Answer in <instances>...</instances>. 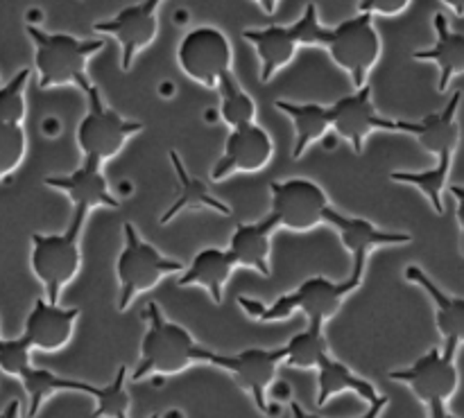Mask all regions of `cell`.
<instances>
[{
	"label": "cell",
	"mask_w": 464,
	"mask_h": 418,
	"mask_svg": "<svg viewBox=\"0 0 464 418\" xmlns=\"http://www.w3.org/2000/svg\"><path fill=\"white\" fill-rule=\"evenodd\" d=\"M218 90H220V116L227 125L234 127L247 125L254 122L256 116V102L252 95L238 84L234 72H227L220 81H218Z\"/></svg>",
	"instance_id": "29"
},
{
	"label": "cell",
	"mask_w": 464,
	"mask_h": 418,
	"mask_svg": "<svg viewBox=\"0 0 464 418\" xmlns=\"http://www.w3.org/2000/svg\"><path fill=\"white\" fill-rule=\"evenodd\" d=\"M30 344L21 337L14 339H3L0 337V369L5 371L7 375H14L16 378L30 362Z\"/></svg>",
	"instance_id": "34"
},
{
	"label": "cell",
	"mask_w": 464,
	"mask_h": 418,
	"mask_svg": "<svg viewBox=\"0 0 464 418\" xmlns=\"http://www.w3.org/2000/svg\"><path fill=\"white\" fill-rule=\"evenodd\" d=\"M145 315H148V333L140 342V362L131 374V380L148 378V375H175L198 362L211 365L213 351L199 347L184 326L168 321L157 303H150Z\"/></svg>",
	"instance_id": "2"
},
{
	"label": "cell",
	"mask_w": 464,
	"mask_h": 418,
	"mask_svg": "<svg viewBox=\"0 0 464 418\" xmlns=\"http://www.w3.org/2000/svg\"><path fill=\"white\" fill-rule=\"evenodd\" d=\"M168 158H170L172 172L177 175L179 193H177V199L170 204V208H168V211L159 217V222H161V224L172 222L177 215H179V213H184L186 208H195V211H198V208H207V211L220 213V215H225V217L231 215L229 204H225L222 199H218L216 195L207 188V184H204V181H199L198 176L190 175L188 167H186V163L181 161V157L175 152V149H170V152H168Z\"/></svg>",
	"instance_id": "24"
},
{
	"label": "cell",
	"mask_w": 464,
	"mask_h": 418,
	"mask_svg": "<svg viewBox=\"0 0 464 418\" xmlns=\"http://www.w3.org/2000/svg\"><path fill=\"white\" fill-rule=\"evenodd\" d=\"M326 224L335 229L340 242L344 244L353 258V265H367L370 252L376 247H390V244L412 242V235L399 233V231H385L372 224L365 217H349L338 213L335 208L326 211Z\"/></svg>",
	"instance_id": "18"
},
{
	"label": "cell",
	"mask_w": 464,
	"mask_h": 418,
	"mask_svg": "<svg viewBox=\"0 0 464 418\" xmlns=\"http://www.w3.org/2000/svg\"><path fill=\"white\" fill-rule=\"evenodd\" d=\"M279 229L275 217L267 213V217L254 222V224H238L231 235L229 253L234 258L236 267H249L261 276H270V252L272 235Z\"/></svg>",
	"instance_id": "20"
},
{
	"label": "cell",
	"mask_w": 464,
	"mask_h": 418,
	"mask_svg": "<svg viewBox=\"0 0 464 418\" xmlns=\"http://www.w3.org/2000/svg\"><path fill=\"white\" fill-rule=\"evenodd\" d=\"M272 154H275V145L261 125L247 122V125L234 127L227 136L225 152L211 172L213 181H222L236 172H249V175L261 172L272 161Z\"/></svg>",
	"instance_id": "15"
},
{
	"label": "cell",
	"mask_w": 464,
	"mask_h": 418,
	"mask_svg": "<svg viewBox=\"0 0 464 418\" xmlns=\"http://www.w3.org/2000/svg\"><path fill=\"white\" fill-rule=\"evenodd\" d=\"M159 5L161 0H140V3L122 7L116 16L98 21L93 25L100 34H109L121 43V66L130 71L134 57L148 48L159 34Z\"/></svg>",
	"instance_id": "14"
},
{
	"label": "cell",
	"mask_w": 464,
	"mask_h": 418,
	"mask_svg": "<svg viewBox=\"0 0 464 418\" xmlns=\"http://www.w3.org/2000/svg\"><path fill=\"white\" fill-rule=\"evenodd\" d=\"M285 348H245V351L236 353V356H220L213 353L211 365L220 366V369L229 371L231 378L236 380L240 389L249 394L256 403L258 410L263 414L270 412L267 405V387L275 383L276 369L284 365Z\"/></svg>",
	"instance_id": "13"
},
{
	"label": "cell",
	"mask_w": 464,
	"mask_h": 418,
	"mask_svg": "<svg viewBox=\"0 0 464 418\" xmlns=\"http://www.w3.org/2000/svg\"><path fill=\"white\" fill-rule=\"evenodd\" d=\"M0 418H21V401H9V405L0 412Z\"/></svg>",
	"instance_id": "38"
},
{
	"label": "cell",
	"mask_w": 464,
	"mask_h": 418,
	"mask_svg": "<svg viewBox=\"0 0 464 418\" xmlns=\"http://www.w3.org/2000/svg\"><path fill=\"white\" fill-rule=\"evenodd\" d=\"M0 84H3V81H0Z\"/></svg>",
	"instance_id": "44"
},
{
	"label": "cell",
	"mask_w": 464,
	"mask_h": 418,
	"mask_svg": "<svg viewBox=\"0 0 464 418\" xmlns=\"http://www.w3.org/2000/svg\"><path fill=\"white\" fill-rule=\"evenodd\" d=\"M25 32L34 43V66L41 89L80 86L86 93L93 86L86 68L91 57L104 48L102 39L84 41L62 32H45L36 25H25Z\"/></svg>",
	"instance_id": "3"
},
{
	"label": "cell",
	"mask_w": 464,
	"mask_h": 418,
	"mask_svg": "<svg viewBox=\"0 0 464 418\" xmlns=\"http://www.w3.org/2000/svg\"><path fill=\"white\" fill-rule=\"evenodd\" d=\"M284 348V365L290 369H317L322 357L329 356L324 330H322V324H315V321H308L306 328L295 335Z\"/></svg>",
	"instance_id": "28"
},
{
	"label": "cell",
	"mask_w": 464,
	"mask_h": 418,
	"mask_svg": "<svg viewBox=\"0 0 464 418\" xmlns=\"http://www.w3.org/2000/svg\"><path fill=\"white\" fill-rule=\"evenodd\" d=\"M272 208L270 215L275 217L279 229L306 233L315 226L326 224V211H329V197L324 188L311 179H285L272 181Z\"/></svg>",
	"instance_id": "10"
},
{
	"label": "cell",
	"mask_w": 464,
	"mask_h": 418,
	"mask_svg": "<svg viewBox=\"0 0 464 418\" xmlns=\"http://www.w3.org/2000/svg\"><path fill=\"white\" fill-rule=\"evenodd\" d=\"M122 235H125V247L116 262V276L121 283V294H118L121 312L127 310L139 294L157 288L163 279L186 270L179 261L163 256L157 247L145 242L131 222H125Z\"/></svg>",
	"instance_id": "6"
},
{
	"label": "cell",
	"mask_w": 464,
	"mask_h": 418,
	"mask_svg": "<svg viewBox=\"0 0 464 418\" xmlns=\"http://www.w3.org/2000/svg\"><path fill=\"white\" fill-rule=\"evenodd\" d=\"M460 102L462 90H456L442 111L429 113L424 120H420V129L415 134L421 147L435 154L438 163L442 166H453V157L460 145V122H458Z\"/></svg>",
	"instance_id": "19"
},
{
	"label": "cell",
	"mask_w": 464,
	"mask_h": 418,
	"mask_svg": "<svg viewBox=\"0 0 464 418\" xmlns=\"http://www.w3.org/2000/svg\"><path fill=\"white\" fill-rule=\"evenodd\" d=\"M290 410H293V418H322L317 414H308V412H304V407L295 401L290 403Z\"/></svg>",
	"instance_id": "41"
},
{
	"label": "cell",
	"mask_w": 464,
	"mask_h": 418,
	"mask_svg": "<svg viewBox=\"0 0 464 418\" xmlns=\"http://www.w3.org/2000/svg\"><path fill=\"white\" fill-rule=\"evenodd\" d=\"M150 418H159V414H152V416H150Z\"/></svg>",
	"instance_id": "43"
},
{
	"label": "cell",
	"mask_w": 464,
	"mask_h": 418,
	"mask_svg": "<svg viewBox=\"0 0 464 418\" xmlns=\"http://www.w3.org/2000/svg\"><path fill=\"white\" fill-rule=\"evenodd\" d=\"M127 369L121 366L116 371V378L107 387L91 389L89 396L95 398V410L91 418H130V394L125 389Z\"/></svg>",
	"instance_id": "31"
},
{
	"label": "cell",
	"mask_w": 464,
	"mask_h": 418,
	"mask_svg": "<svg viewBox=\"0 0 464 418\" xmlns=\"http://www.w3.org/2000/svg\"><path fill=\"white\" fill-rule=\"evenodd\" d=\"M456 353L458 348L451 344H444V348H430L426 356H421L408 369L390 371V380L408 385L426 407L447 405L453 394L458 392V383H460Z\"/></svg>",
	"instance_id": "12"
},
{
	"label": "cell",
	"mask_w": 464,
	"mask_h": 418,
	"mask_svg": "<svg viewBox=\"0 0 464 418\" xmlns=\"http://www.w3.org/2000/svg\"><path fill=\"white\" fill-rule=\"evenodd\" d=\"M254 3H256L258 7H261L266 14H275V9H276V5H279V0H254Z\"/></svg>",
	"instance_id": "42"
},
{
	"label": "cell",
	"mask_w": 464,
	"mask_h": 418,
	"mask_svg": "<svg viewBox=\"0 0 464 418\" xmlns=\"http://www.w3.org/2000/svg\"><path fill=\"white\" fill-rule=\"evenodd\" d=\"M385 407H388V398H385V396H379V398H376L374 403H370V410H367L365 414L358 416V418H379V416H381V412H383Z\"/></svg>",
	"instance_id": "37"
},
{
	"label": "cell",
	"mask_w": 464,
	"mask_h": 418,
	"mask_svg": "<svg viewBox=\"0 0 464 418\" xmlns=\"http://www.w3.org/2000/svg\"><path fill=\"white\" fill-rule=\"evenodd\" d=\"M456 16H464V0H442Z\"/></svg>",
	"instance_id": "40"
},
{
	"label": "cell",
	"mask_w": 464,
	"mask_h": 418,
	"mask_svg": "<svg viewBox=\"0 0 464 418\" xmlns=\"http://www.w3.org/2000/svg\"><path fill=\"white\" fill-rule=\"evenodd\" d=\"M362 276H365V267L353 265L349 279L340 280V283L326 279V276H313V279L304 280L297 290L276 299L270 306L247 297H238V303L247 315H252L258 321L288 319L293 312H304L308 321L324 326V321L338 315L344 299L361 288Z\"/></svg>",
	"instance_id": "1"
},
{
	"label": "cell",
	"mask_w": 464,
	"mask_h": 418,
	"mask_svg": "<svg viewBox=\"0 0 464 418\" xmlns=\"http://www.w3.org/2000/svg\"><path fill=\"white\" fill-rule=\"evenodd\" d=\"M236 270V262L231 258L229 249H218V247H207L193 258L188 267L181 271L177 285L179 288H190V285H198L204 288L211 294L213 303L220 306L222 299H225V285L231 279Z\"/></svg>",
	"instance_id": "22"
},
{
	"label": "cell",
	"mask_w": 464,
	"mask_h": 418,
	"mask_svg": "<svg viewBox=\"0 0 464 418\" xmlns=\"http://www.w3.org/2000/svg\"><path fill=\"white\" fill-rule=\"evenodd\" d=\"M322 48H326L331 59L349 72L353 86L361 89L367 84L372 68L379 63L383 43L379 30L374 27V16L358 14L340 25L329 27Z\"/></svg>",
	"instance_id": "8"
},
{
	"label": "cell",
	"mask_w": 464,
	"mask_h": 418,
	"mask_svg": "<svg viewBox=\"0 0 464 418\" xmlns=\"http://www.w3.org/2000/svg\"><path fill=\"white\" fill-rule=\"evenodd\" d=\"M80 308H62L48 299H36L23 328V339L30 348L39 351H59L66 347L75 330Z\"/></svg>",
	"instance_id": "16"
},
{
	"label": "cell",
	"mask_w": 464,
	"mask_h": 418,
	"mask_svg": "<svg viewBox=\"0 0 464 418\" xmlns=\"http://www.w3.org/2000/svg\"><path fill=\"white\" fill-rule=\"evenodd\" d=\"M433 25L435 36H438L435 43L430 48L415 50L412 57L420 59V62H433L440 68L438 90L440 93H447L453 77L464 72V34L462 32H453L449 27L447 16L442 12L435 14Z\"/></svg>",
	"instance_id": "21"
},
{
	"label": "cell",
	"mask_w": 464,
	"mask_h": 418,
	"mask_svg": "<svg viewBox=\"0 0 464 418\" xmlns=\"http://www.w3.org/2000/svg\"><path fill=\"white\" fill-rule=\"evenodd\" d=\"M275 107L279 109L281 113H285L295 125L293 158H302V154L331 129L329 104L276 100Z\"/></svg>",
	"instance_id": "25"
},
{
	"label": "cell",
	"mask_w": 464,
	"mask_h": 418,
	"mask_svg": "<svg viewBox=\"0 0 464 418\" xmlns=\"http://www.w3.org/2000/svg\"><path fill=\"white\" fill-rule=\"evenodd\" d=\"M30 68H21L7 84H0V122L23 125L27 113L25 89L30 81Z\"/></svg>",
	"instance_id": "32"
},
{
	"label": "cell",
	"mask_w": 464,
	"mask_h": 418,
	"mask_svg": "<svg viewBox=\"0 0 464 418\" xmlns=\"http://www.w3.org/2000/svg\"><path fill=\"white\" fill-rule=\"evenodd\" d=\"M329 122L331 129L338 131L356 154L362 152L365 140L374 131H401V134H417L420 122L412 120H392L376 111L372 102V86L365 84L356 89L353 93L335 100L329 104Z\"/></svg>",
	"instance_id": "9"
},
{
	"label": "cell",
	"mask_w": 464,
	"mask_h": 418,
	"mask_svg": "<svg viewBox=\"0 0 464 418\" xmlns=\"http://www.w3.org/2000/svg\"><path fill=\"white\" fill-rule=\"evenodd\" d=\"M449 175H451V166H442V163H435V167L424 172H392L390 179L397 181V184L415 185L424 193V197L429 199L433 211L438 215L444 213V190H447Z\"/></svg>",
	"instance_id": "30"
},
{
	"label": "cell",
	"mask_w": 464,
	"mask_h": 418,
	"mask_svg": "<svg viewBox=\"0 0 464 418\" xmlns=\"http://www.w3.org/2000/svg\"><path fill=\"white\" fill-rule=\"evenodd\" d=\"M344 392H356L358 396L367 403H374L376 398H379L374 385L353 374L344 362L335 360L329 353V356L322 357V362L317 365V407L326 405L331 398Z\"/></svg>",
	"instance_id": "26"
},
{
	"label": "cell",
	"mask_w": 464,
	"mask_h": 418,
	"mask_svg": "<svg viewBox=\"0 0 464 418\" xmlns=\"http://www.w3.org/2000/svg\"><path fill=\"white\" fill-rule=\"evenodd\" d=\"M324 27L317 18V5L308 3L302 16L293 25L252 27L243 32V39L254 45L261 62V81L272 80L281 68L288 66L302 45H324Z\"/></svg>",
	"instance_id": "5"
},
{
	"label": "cell",
	"mask_w": 464,
	"mask_h": 418,
	"mask_svg": "<svg viewBox=\"0 0 464 418\" xmlns=\"http://www.w3.org/2000/svg\"><path fill=\"white\" fill-rule=\"evenodd\" d=\"M44 184L66 193L75 211L89 213L91 208H121V202L109 188L107 176L102 175V163L91 158H84V163L71 175L48 176Z\"/></svg>",
	"instance_id": "17"
},
{
	"label": "cell",
	"mask_w": 464,
	"mask_h": 418,
	"mask_svg": "<svg viewBox=\"0 0 464 418\" xmlns=\"http://www.w3.org/2000/svg\"><path fill=\"white\" fill-rule=\"evenodd\" d=\"M89 213L72 211V220L63 233H32L30 265L44 283L50 303H59L62 290L72 283L82 265L80 235Z\"/></svg>",
	"instance_id": "4"
},
{
	"label": "cell",
	"mask_w": 464,
	"mask_h": 418,
	"mask_svg": "<svg viewBox=\"0 0 464 418\" xmlns=\"http://www.w3.org/2000/svg\"><path fill=\"white\" fill-rule=\"evenodd\" d=\"M406 279L415 283L417 288L424 290L430 301H433L435 324H438L440 335L444 337V344L460 348V344H464V299L451 297L444 290H440V285L424 270L415 265L408 267Z\"/></svg>",
	"instance_id": "23"
},
{
	"label": "cell",
	"mask_w": 464,
	"mask_h": 418,
	"mask_svg": "<svg viewBox=\"0 0 464 418\" xmlns=\"http://www.w3.org/2000/svg\"><path fill=\"white\" fill-rule=\"evenodd\" d=\"M429 412H430L429 418H458L447 410V405H430Z\"/></svg>",
	"instance_id": "39"
},
{
	"label": "cell",
	"mask_w": 464,
	"mask_h": 418,
	"mask_svg": "<svg viewBox=\"0 0 464 418\" xmlns=\"http://www.w3.org/2000/svg\"><path fill=\"white\" fill-rule=\"evenodd\" d=\"M449 190H451L453 197H456V204H458L456 217H458V224H460V229H462V256H464V185H451Z\"/></svg>",
	"instance_id": "36"
},
{
	"label": "cell",
	"mask_w": 464,
	"mask_h": 418,
	"mask_svg": "<svg viewBox=\"0 0 464 418\" xmlns=\"http://www.w3.org/2000/svg\"><path fill=\"white\" fill-rule=\"evenodd\" d=\"M27 149V138L23 125L0 122V181L7 179L23 163Z\"/></svg>",
	"instance_id": "33"
},
{
	"label": "cell",
	"mask_w": 464,
	"mask_h": 418,
	"mask_svg": "<svg viewBox=\"0 0 464 418\" xmlns=\"http://www.w3.org/2000/svg\"><path fill=\"white\" fill-rule=\"evenodd\" d=\"M177 62L193 81L218 89V81L231 71L234 48L229 36L213 25H199L186 32L177 48Z\"/></svg>",
	"instance_id": "11"
},
{
	"label": "cell",
	"mask_w": 464,
	"mask_h": 418,
	"mask_svg": "<svg viewBox=\"0 0 464 418\" xmlns=\"http://www.w3.org/2000/svg\"><path fill=\"white\" fill-rule=\"evenodd\" d=\"M411 0H361L358 12L370 14V16H399L406 12Z\"/></svg>",
	"instance_id": "35"
},
{
	"label": "cell",
	"mask_w": 464,
	"mask_h": 418,
	"mask_svg": "<svg viewBox=\"0 0 464 418\" xmlns=\"http://www.w3.org/2000/svg\"><path fill=\"white\" fill-rule=\"evenodd\" d=\"M84 95L89 100V109L77 125V145L84 158L104 166L109 158L122 152L131 136L143 131V122L122 118L116 109L104 102L95 84Z\"/></svg>",
	"instance_id": "7"
},
{
	"label": "cell",
	"mask_w": 464,
	"mask_h": 418,
	"mask_svg": "<svg viewBox=\"0 0 464 418\" xmlns=\"http://www.w3.org/2000/svg\"><path fill=\"white\" fill-rule=\"evenodd\" d=\"M18 380L25 387L27 396H30V410H27V416L34 418L39 414L41 405L48 396L57 392H82V394H91L93 385L82 383V380H71V378H62V375L53 374L48 369H39V366L27 365L21 374L16 375Z\"/></svg>",
	"instance_id": "27"
}]
</instances>
